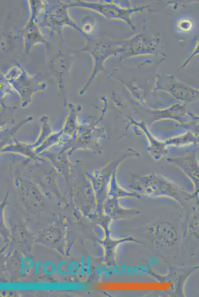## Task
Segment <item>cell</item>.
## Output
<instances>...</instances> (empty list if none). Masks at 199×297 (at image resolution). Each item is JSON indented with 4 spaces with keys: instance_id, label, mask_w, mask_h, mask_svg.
Returning <instances> with one entry per match:
<instances>
[{
    "instance_id": "cell-1",
    "label": "cell",
    "mask_w": 199,
    "mask_h": 297,
    "mask_svg": "<svg viewBox=\"0 0 199 297\" xmlns=\"http://www.w3.org/2000/svg\"><path fill=\"white\" fill-rule=\"evenodd\" d=\"M130 187L141 196L152 198L168 197L181 205L195 197L183 188L155 172L145 175L131 174Z\"/></svg>"
},
{
    "instance_id": "cell-2",
    "label": "cell",
    "mask_w": 199,
    "mask_h": 297,
    "mask_svg": "<svg viewBox=\"0 0 199 297\" xmlns=\"http://www.w3.org/2000/svg\"><path fill=\"white\" fill-rule=\"evenodd\" d=\"M144 229L150 242L157 247L171 248L179 240L176 227L167 220H155L146 224Z\"/></svg>"
},
{
    "instance_id": "cell-3",
    "label": "cell",
    "mask_w": 199,
    "mask_h": 297,
    "mask_svg": "<svg viewBox=\"0 0 199 297\" xmlns=\"http://www.w3.org/2000/svg\"><path fill=\"white\" fill-rule=\"evenodd\" d=\"M142 116V121L148 126H150L155 122L163 120H171L175 121L179 127L185 125L189 117L190 112L187 111L182 104H174L163 109H148L144 111Z\"/></svg>"
},
{
    "instance_id": "cell-4",
    "label": "cell",
    "mask_w": 199,
    "mask_h": 297,
    "mask_svg": "<svg viewBox=\"0 0 199 297\" xmlns=\"http://www.w3.org/2000/svg\"><path fill=\"white\" fill-rule=\"evenodd\" d=\"M167 162L179 168L193 182L195 186L194 195L197 197L199 193V164L195 149L179 156L169 157Z\"/></svg>"
},
{
    "instance_id": "cell-5",
    "label": "cell",
    "mask_w": 199,
    "mask_h": 297,
    "mask_svg": "<svg viewBox=\"0 0 199 297\" xmlns=\"http://www.w3.org/2000/svg\"><path fill=\"white\" fill-rule=\"evenodd\" d=\"M127 117L130 124L135 128H138L146 137L148 141V151L154 160H159L167 154V147L164 141H160L154 137L144 122L136 120L132 116Z\"/></svg>"
},
{
    "instance_id": "cell-6",
    "label": "cell",
    "mask_w": 199,
    "mask_h": 297,
    "mask_svg": "<svg viewBox=\"0 0 199 297\" xmlns=\"http://www.w3.org/2000/svg\"><path fill=\"white\" fill-rule=\"evenodd\" d=\"M166 146L182 147L199 143L198 139L190 131L178 136L172 137L164 140Z\"/></svg>"
}]
</instances>
